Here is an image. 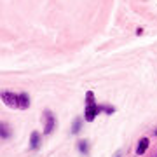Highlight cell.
<instances>
[{
	"instance_id": "1",
	"label": "cell",
	"mask_w": 157,
	"mask_h": 157,
	"mask_svg": "<svg viewBox=\"0 0 157 157\" xmlns=\"http://www.w3.org/2000/svg\"><path fill=\"white\" fill-rule=\"evenodd\" d=\"M2 101H4L9 108H19V94H16V93L4 91V93H2Z\"/></svg>"
},
{
	"instance_id": "2",
	"label": "cell",
	"mask_w": 157,
	"mask_h": 157,
	"mask_svg": "<svg viewBox=\"0 0 157 157\" xmlns=\"http://www.w3.org/2000/svg\"><path fill=\"white\" fill-rule=\"evenodd\" d=\"M44 121H45L44 133H45V135H51V133H52V129H54V126H56V119H54V115H52L51 110H45V112H44Z\"/></svg>"
},
{
	"instance_id": "3",
	"label": "cell",
	"mask_w": 157,
	"mask_h": 157,
	"mask_svg": "<svg viewBox=\"0 0 157 157\" xmlns=\"http://www.w3.org/2000/svg\"><path fill=\"white\" fill-rule=\"evenodd\" d=\"M98 105H86V112H84V119L87 122H93L94 117L98 115Z\"/></svg>"
},
{
	"instance_id": "4",
	"label": "cell",
	"mask_w": 157,
	"mask_h": 157,
	"mask_svg": "<svg viewBox=\"0 0 157 157\" xmlns=\"http://www.w3.org/2000/svg\"><path fill=\"white\" fill-rule=\"evenodd\" d=\"M39 147H40V135L37 133V131H33V133L30 135V148L37 150Z\"/></svg>"
},
{
	"instance_id": "5",
	"label": "cell",
	"mask_w": 157,
	"mask_h": 157,
	"mask_svg": "<svg viewBox=\"0 0 157 157\" xmlns=\"http://www.w3.org/2000/svg\"><path fill=\"white\" fill-rule=\"evenodd\" d=\"M30 107V96L26 93H19V110H26Z\"/></svg>"
},
{
	"instance_id": "6",
	"label": "cell",
	"mask_w": 157,
	"mask_h": 157,
	"mask_svg": "<svg viewBox=\"0 0 157 157\" xmlns=\"http://www.w3.org/2000/svg\"><path fill=\"white\" fill-rule=\"evenodd\" d=\"M147 148H148V138H141V140L138 141V147H136V154H138V155H143L147 152Z\"/></svg>"
},
{
	"instance_id": "7",
	"label": "cell",
	"mask_w": 157,
	"mask_h": 157,
	"mask_svg": "<svg viewBox=\"0 0 157 157\" xmlns=\"http://www.w3.org/2000/svg\"><path fill=\"white\" fill-rule=\"evenodd\" d=\"M78 150H80V154H89V145H87V141L86 140H80L78 141Z\"/></svg>"
},
{
	"instance_id": "8",
	"label": "cell",
	"mask_w": 157,
	"mask_h": 157,
	"mask_svg": "<svg viewBox=\"0 0 157 157\" xmlns=\"http://www.w3.org/2000/svg\"><path fill=\"white\" fill-rule=\"evenodd\" d=\"M86 105H96L94 93H93V91H87V93H86Z\"/></svg>"
},
{
	"instance_id": "9",
	"label": "cell",
	"mask_w": 157,
	"mask_h": 157,
	"mask_svg": "<svg viewBox=\"0 0 157 157\" xmlns=\"http://www.w3.org/2000/svg\"><path fill=\"white\" fill-rule=\"evenodd\" d=\"M98 112H107V113H113L115 108L113 107H108V105H98Z\"/></svg>"
},
{
	"instance_id": "10",
	"label": "cell",
	"mask_w": 157,
	"mask_h": 157,
	"mask_svg": "<svg viewBox=\"0 0 157 157\" xmlns=\"http://www.w3.org/2000/svg\"><path fill=\"white\" fill-rule=\"evenodd\" d=\"M11 136V131H9V126H7L6 122H2V138H9Z\"/></svg>"
},
{
	"instance_id": "11",
	"label": "cell",
	"mask_w": 157,
	"mask_h": 157,
	"mask_svg": "<svg viewBox=\"0 0 157 157\" xmlns=\"http://www.w3.org/2000/svg\"><path fill=\"white\" fill-rule=\"evenodd\" d=\"M80 119H75V122H73V128H72V133H78L80 131Z\"/></svg>"
},
{
	"instance_id": "12",
	"label": "cell",
	"mask_w": 157,
	"mask_h": 157,
	"mask_svg": "<svg viewBox=\"0 0 157 157\" xmlns=\"http://www.w3.org/2000/svg\"><path fill=\"white\" fill-rule=\"evenodd\" d=\"M115 157H121V152H119V154H117V155H115Z\"/></svg>"
},
{
	"instance_id": "13",
	"label": "cell",
	"mask_w": 157,
	"mask_h": 157,
	"mask_svg": "<svg viewBox=\"0 0 157 157\" xmlns=\"http://www.w3.org/2000/svg\"><path fill=\"white\" fill-rule=\"evenodd\" d=\"M154 133H155V135H157V129H155V131H154Z\"/></svg>"
}]
</instances>
